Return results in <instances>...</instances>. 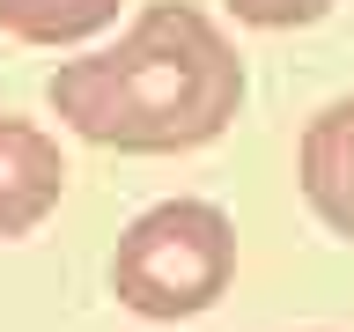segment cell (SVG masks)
I'll return each instance as SVG.
<instances>
[{
  "label": "cell",
  "instance_id": "obj_1",
  "mask_svg": "<svg viewBox=\"0 0 354 332\" xmlns=\"http://www.w3.org/2000/svg\"><path fill=\"white\" fill-rule=\"evenodd\" d=\"M44 104L96 148L185 155L229 133L243 104V59L207 8L148 0L118 30V44H96L82 59L52 66Z\"/></svg>",
  "mask_w": 354,
  "mask_h": 332
},
{
  "label": "cell",
  "instance_id": "obj_2",
  "mask_svg": "<svg viewBox=\"0 0 354 332\" xmlns=\"http://www.w3.org/2000/svg\"><path fill=\"white\" fill-rule=\"evenodd\" d=\"M229 273H236V221L214 199H155L148 214L126 221V237L111 251L118 303L155 325L214 310Z\"/></svg>",
  "mask_w": 354,
  "mask_h": 332
},
{
  "label": "cell",
  "instance_id": "obj_3",
  "mask_svg": "<svg viewBox=\"0 0 354 332\" xmlns=\"http://www.w3.org/2000/svg\"><path fill=\"white\" fill-rule=\"evenodd\" d=\"M66 199V155L37 118L0 111V243L30 237L52 207Z\"/></svg>",
  "mask_w": 354,
  "mask_h": 332
},
{
  "label": "cell",
  "instance_id": "obj_4",
  "mask_svg": "<svg viewBox=\"0 0 354 332\" xmlns=\"http://www.w3.org/2000/svg\"><path fill=\"white\" fill-rule=\"evenodd\" d=\"M295 177H303L310 214L325 221L332 237L354 243V96H332V104L303 126Z\"/></svg>",
  "mask_w": 354,
  "mask_h": 332
},
{
  "label": "cell",
  "instance_id": "obj_5",
  "mask_svg": "<svg viewBox=\"0 0 354 332\" xmlns=\"http://www.w3.org/2000/svg\"><path fill=\"white\" fill-rule=\"evenodd\" d=\"M118 8H126V0H0V30L15 44L59 52V44H88L96 30H111Z\"/></svg>",
  "mask_w": 354,
  "mask_h": 332
},
{
  "label": "cell",
  "instance_id": "obj_6",
  "mask_svg": "<svg viewBox=\"0 0 354 332\" xmlns=\"http://www.w3.org/2000/svg\"><path fill=\"white\" fill-rule=\"evenodd\" d=\"M236 22H251V30H303V22H317L332 8V0H221Z\"/></svg>",
  "mask_w": 354,
  "mask_h": 332
}]
</instances>
